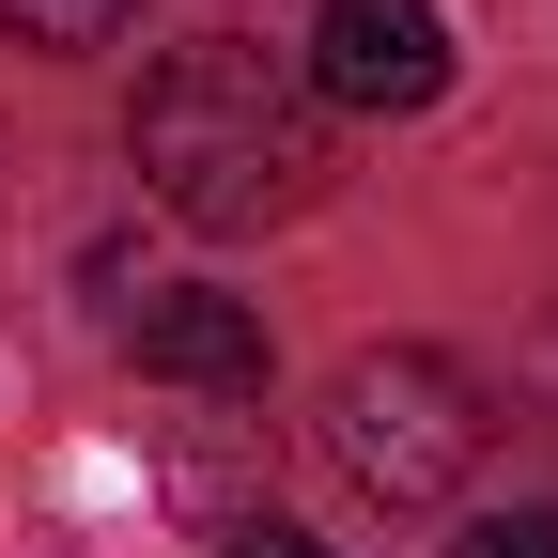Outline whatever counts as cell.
Here are the masks:
<instances>
[{
    "instance_id": "obj_1",
    "label": "cell",
    "mask_w": 558,
    "mask_h": 558,
    "mask_svg": "<svg viewBox=\"0 0 558 558\" xmlns=\"http://www.w3.org/2000/svg\"><path fill=\"white\" fill-rule=\"evenodd\" d=\"M124 156H140V186H156L186 233H279V218L326 202V109L295 78V47L218 32V47H171L156 78H140Z\"/></svg>"
},
{
    "instance_id": "obj_2",
    "label": "cell",
    "mask_w": 558,
    "mask_h": 558,
    "mask_svg": "<svg viewBox=\"0 0 558 558\" xmlns=\"http://www.w3.org/2000/svg\"><path fill=\"white\" fill-rule=\"evenodd\" d=\"M481 435H497V418H481L465 357H435V341H373V357L326 373V465L357 481L373 512H450Z\"/></svg>"
},
{
    "instance_id": "obj_3",
    "label": "cell",
    "mask_w": 558,
    "mask_h": 558,
    "mask_svg": "<svg viewBox=\"0 0 558 558\" xmlns=\"http://www.w3.org/2000/svg\"><path fill=\"white\" fill-rule=\"evenodd\" d=\"M295 78H311V109L341 124H403V109H435L450 94V16L435 0H326L311 16V47H295Z\"/></svg>"
},
{
    "instance_id": "obj_4",
    "label": "cell",
    "mask_w": 558,
    "mask_h": 558,
    "mask_svg": "<svg viewBox=\"0 0 558 558\" xmlns=\"http://www.w3.org/2000/svg\"><path fill=\"white\" fill-rule=\"evenodd\" d=\"M124 341H140V373H156V388L264 403V311H248V295H140Z\"/></svg>"
},
{
    "instance_id": "obj_5",
    "label": "cell",
    "mask_w": 558,
    "mask_h": 558,
    "mask_svg": "<svg viewBox=\"0 0 558 558\" xmlns=\"http://www.w3.org/2000/svg\"><path fill=\"white\" fill-rule=\"evenodd\" d=\"M140 16V0H0V32H16V47H109Z\"/></svg>"
},
{
    "instance_id": "obj_6",
    "label": "cell",
    "mask_w": 558,
    "mask_h": 558,
    "mask_svg": "<svg viewBox=\"0 0 558 558\" xmlns=\"http://www.w3.org/2000/svg\"><path fill=\"white\" fill-rule=\"evenodd\" d=\"M450 558H558V497H543V512H481Z\"/></svg>"
},
{
    "instance_id": "obj_7",
    "label": "cell",
    "mask_w": 558,
    "mask_h": 558,
    "mask_svg": "<svg viewBox=\"0 0 558 558\" xmlns=\"http://www.w3.org/2000/svg\"><path fill=\"white\" fill-rule=\"evenodd\" d=\"M233 558H326V543H295V527H248V543H233Z\"/></svg>"
}]
</instances>
